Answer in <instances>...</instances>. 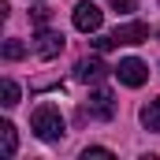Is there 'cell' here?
I'll use <instances>...</instances> for the list:
<instances>
[{"instance_id":"cell-3","label":"cell","mask_w":160,"mask_h":160,"mask_svg":"<svg viewBox=\"0 0 160 160\" xmlns=\"http://www.w3.org/2000/svg\"><path fill=\"white\" fill-rule=\"evenodd\" d=\"M75 30H82V34H97L101 30V22H104V15H101V8L97 4H89V0H82V4H75Z\"/></svg>"},{"instance_id":"cell-16","label":"cell","mask_w":160,"mask_h":160,"mask_svg":"<svg viewBox=\"0 0 160 160\" xmlns=\"http://www.w3.org/2000/svg\"><path fill=\"white\" fill-rule=\"evenodd\" d=\"M157 38H160V30H157Z\"/></svg>"},{"instance_id":"cell-11","label":"cell","mask_w":160,"mask_h":160,"mask_svg":"<svg viewBox=\"0 0 160 160\" xmlns=\"http://www.w3.org/2000/svg\"><path fill=\"white\" fill-rule=\"evenodd\" d=\"M22 56H26V45H22L19 38H8V41H4V60H22Z\"/></svg>"},{"instance_id":"cell-13","label":"cell","mask_w":160,"mask_h":160,"mask_svg":"<svg viewBox=\"0 0 160 160\" xmlns=\"http://www.w3.org/2000/svg\"><path fill=\"white\" fill-rule=\"evenodd\" d=\"M34 26H48V8H34Z\"/></svg>"},{"instance_id":"cell-12","label":"cell","mask_w":160,"mask_h":160,"mask_svg":"<svg viewBox=\"0 0 160 160\" xmlns=\"http://www.w3.org/2000/svg\"><path fill=\"white\" fill-rule=\"evenodd\" d=\"M93 48H97V52H108V48H116L112 34H108V38H93Z\"/></svg>"},{"instance_id":"cell-4","label":"cell","mask_w":160,"mask_h":160,"mask_svg":"<svg viewBox=\"0 0 160 160\" xmlns=\"http://www.w3.org/2000/svg\"><path fill=\"white\" fill-rule=\"evenodd\" d=\"M116 78H119L123 86H130V89H138V86H145V78H149V67H145L142 60L127 56V60H119V67H116Z\"/></svg>"},{"instance_id":"cell-10","label":"cell","mask_w":160,"mask_h":160,"mask_svg":"<svg viewBox=\"0 0 160 160\" xmlns=\"http://www.w3.org/2000/svg\"><path fill=\"white\" fill-rule=\"evenodd\" d=\"M0 89H4V101H0V104H4V108H15V104H19V86H15L11 78H4Z\"/></svg>"},{"instance_id":"cell-6","label":"cell","mask_w":160,"mask_h":160,"mask_svg":"<svg viewBox=\"0 0 160 160\" xmlns=\"http://www.w3.org/2000/svg\"><path fill=\"white\" fill-rule=\"evenodd\" d=\"M104 75H108V67H104V60H101V56H86V60L75 63V78L86 82V86H89V82H101Z\"/></svg>"},{"instance_id":"cell-2","label":"cell","mask_w":160,"mask_h":160,"mask_svg":"<svg viewBox=\"0 0 160 160\" xmlns=\"http://www.w3.org/2000/svg\"><path fill=\"white\" fill-rule=\"evenodd\" d=\"M116 116V97L108 89H93L89 101L82 104V119H112Z\"/></svg>"},{"instance_id":"cell-9","label":"cell","mask_w":160,"mask_h":160,"mask_svg":"<svg viewBox=\"0 0 160 160\" xmlns=\"http://www.w3.org/2000/svg\"><path fill=\"white\" fill-rule=\"evenodd\" d=\"M142 127H145V130H160V97L142 108Z\"/></svg>"},{"instance_id":"cell-14","label":"cell","mask_w":160,"mask_h":160,"mask_svg":"<svg viewBox=\"0 0 160 160\" xmlns=\"http://www.w3.org/2000/svg\"><path fill=\"white\" fill-rule=\"evenodd\" d=\"M82 157H86V160H89V157H112V149H104V145H89Z\"/></svg>"},{"instance_id":"cell-1","label":"cell","mask_w":160,"mask_h":160,"mask_svg":"<svg viewBox=\"0 0 160 160\" xmlns=\"http://www.w3.org/2000/svg\"><path fill=\"white\" fill-rule=\"evenodd\" d=\"M30 127H34V134H38L41 142H63V134H67L63 116H60V108H56V104H41V108H34Z\"/></svg>"},{"instance_id":"cell-5","label":"cell","mask_w":160,"mask_h":160,"mask_svg":"<svg viewBox=\"0 0 160 160\" xmlns=\"http://www.w3.org/2000/svg\"><path fill=\"white\" fill-rule=\"evenodd\" d=\"M34 52H38L41 60H52V56H60V52H63V34H60V30H48V26H41V30H38V41H34Z\"/></svg>"},{"instance_id":"cell-7","label":"cell","mask_w":160,"mask_h":160,"mask_svg":"<svg viewBox=\"0 0 160 160\" xmlns=\"http://www.w3.org/2000/svg\"><path fill=\"white\" fill-rule=\"evenodd\" d=\"M112 41L116 45H142V41H149V26L145 22H123L112 30Z\"/></svg>"},{"instance_id":"cell-8","label":"cell","mask_w":160,"mask_h":160,"mask_svg":"<svg viewBox=\"0 0 160 160\" xmlns=\"http://www.w3.org/2000/svg\"><path fill=\"white\" fill-rule=\"evenodd\" d=\"M0 149H4V157H15L19 153V138H15V127L11 123H0Z\"/></svg>"},{"instance_id":"cell-15","label":"cell","mask_w":160,"mask_h":160,"mask_svg":"<svg viewBox=\"0 0 160 160\" xmlns=\"http://www.w3.org/2000/svg\"><path fill=\"white\" fill-rule=\"evenodd\" d=\"M112 8L127 15V11H134V8H138V0H112Z\"/></svg>"}]
</instances>
